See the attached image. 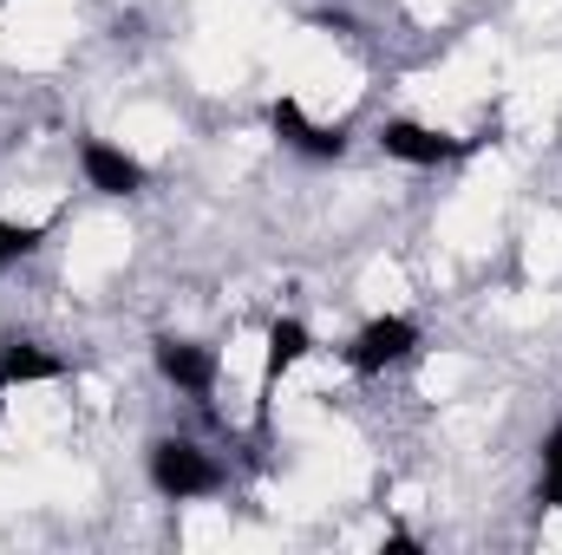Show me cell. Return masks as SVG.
<instances>
[{"label": "cell", "instance_id": "3957f363", "mask_svg": "<svg viewBox=\"0 0 562 555\" xmlns=\"http://www.w3.org/2000/svg\"><path fill=\"white\" fill-rule=\"evenodd\" d=\"M386 157H400V163H451V157H464V150H477V138H451V132H431V125H413V118H393L386 132Z\"/></svg>", "mask_w": 562, "mask_h": 555}, {"label": "cell", "instance_id": "9c48e42d", "mask_svg": "<svg viewBox=\"0 0 562 555\" xmlns=\"http://www.w3.org/2000/svg\"><path fill=\"white\" fill-rule=\"evenodd\" d=\"M543 503L562 510V424L550 431V444H543Z\"/></svg>", "mask_w": 562, "mask_h": 555}, {"label": "cell", "instance_id": "5b68a950", "mask_svg": "<svg viewBox=\"0 0 562 555\" xmlns=\"http://www.w3.org/2000/svg\"><path fill=\"white\" fill-rule=\"evenodd\" d=\"M269 125H276V138L288 144V150H301V157H340V150H347V132L314 125L294 99H276V105H269Z\"/></svg>", "mask_w": 562, "mask_h": 555}, {"label": "cell", "instance_id": "52a82bcc", "mask_svg": "<svg viewBox=\"0 0 562 555\" xmlns=\"http://www.w3.org/2000/svg\"><path fill=\"white\" fill-rule=\"evenodd\" d=\"M40 380H59V360L46 353V347H33V340H0V393H13V386H40Z\"/></svg>", "mask_w": 562, "mask_h": 555}, {"label": "cell", "instance_id": "30bf717a", "mask_svg": "<svg viewBox=\"0 0 562 555\" xmlns=\"http://www.w3.org/2000/svg\"><path fill=\"white\" fill-rule=\"evenodd\" d=\"M40 242V229H13V223H0V262H13V256H26Z\"/></svg>", "mask_w": 562, "mask_h": 555}, {"label": "cell", "instance_id": "8992f818", "mask_svg": "<svg viewBox=\"0 0 562 555\" xmlns=\"http://www.w3.org/2000/svg\"><path fill=\"white\" fill-rule=\"evenodd\" d=\"M79 163H86V183H92L99 196H132V190L144 183L138 157H125L119 144H99V138H92L86 150H79Z\"/></svg>", "mask_w": 562, "mask_h": 555}, {"label": "cell", "instance_id": "7a4b0ae2", "mask_svg": "<svg viewBox=\"0 0 562 555\" xmlns=\"http://www.w3.org/2000/svg\"><path fill=\"white\" fill-rule=\"evenodd\" d=\"M413 347H419V327L400 320V314H386V320L360 327V340L347 347V360H353V373H386V366H400Z\"/></svg>", "mask_w": 562, "mask_h": 555}, {"label": "cell", "instance_id": "ba28073f", "mask_svg": "<svg viewBox=\"0 0 562 555\" xmlns=\"http://www.w3.org/2000/svg\"><path fill=\"white\" fill-rule=\"evenodd\" d=\"M301 353H307V327H301V320H276V327H269V380H281Z\"/></svg>", "mask_w": 562, "mask_h": 555}, {"label": "cell", "instance_id": "6da1fadb", "mask_svg": "<svg viewBox=\"0 0 562 555\" xmlns=\"http://www.w3.org/2000/svg\"><path fill=\"white\" fill-rule=\"evenodd\" d=\"M150 484L170 497V503H190V497H210L223 484V471L210 464V451H196L190 438H164L150 444Z\"/></svg>", "mask_w": 562, "mask_h": 555}, {"label": "cell", "instance_id": "277c9868", "mask_svg": "<svg viewBox=\"0 0 562 555\" xmlns=\"http://www.w3.org/2000/svg\"><path fill=\"white\" fill-rule=\"evenodd\" d=\"M157 373L177 393H190V399H210L216 393V353L196 347V340H157Z\"/></svg>", "mask_w": 562, "mask_h": 555}]
</instances>
